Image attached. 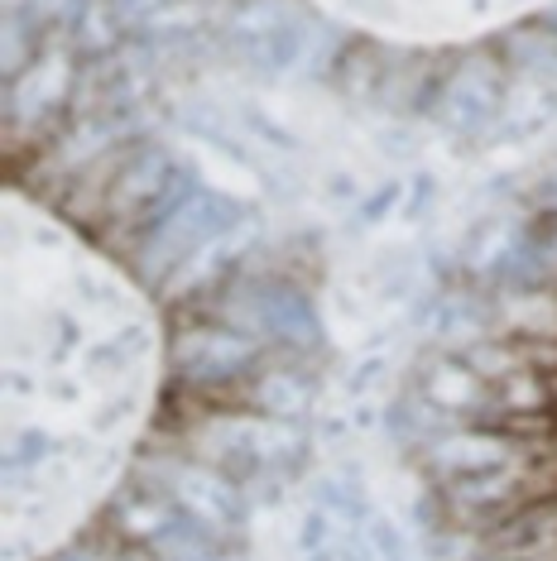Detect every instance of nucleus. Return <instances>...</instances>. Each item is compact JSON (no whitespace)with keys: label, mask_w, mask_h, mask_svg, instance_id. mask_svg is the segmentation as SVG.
I'll use <instances>...</instances> for the list:
<instances>
[{"label":"nucleus","mask_w":557,"mask_h":561,"mask_svg":"<svg viewBox=\"0 0 557 561\" xmlns=\"http://www.w3.org/2000/svg\"><path fill=\"white\" fill-rule=\"evenodd\" d=\"M260 355L264 346L246 331H226V322L197 327L173 341V375L193 393H221L236 379H246L250 369H260Z\"/></svg>","instance_id":"nucleus-2"},{"label":"nucleus","mask_w":557,"mask_h":561,"mask_svg":"<svg viewBox=\"0 0 557 561\" xmlns=\"http://www.w3.org/2000/svg\"><path fill=\"white\" fill-rule=\"evenodd\" d=\"M135 480H145V484H155L159 494H169L187 518H197L202 528H212L217 538L246 547V538H240V533H246V518H250L246 484L221 476L217 466L197 461V456H163V461L139 466Z\"/></svg>","instance_id":"nucleus-1"},{"label":"nucleus","mask_w":557,"mask_h":561,"mask_svg":"<svg viewBox=\"0 0 557 561\" xmlns=\"http://www.w3.org/2000/svg\"><path fill=\"white\" fill-rule=\"evenodd\" d=\"M365 542H371L375 561H409V557H413V547H409V538L399 533V523L385 518V514H371V518H365Z\"/></svg>","instance_id":"nucleus-5"},{"label":"nucleus","mask_w":557,"mask_h":561,"mask_svg":"<svg viewBox=\"0 0 557 561\" xmlns=\"http://www.w3.org/2000/svg\"><path fill=\"white\" fill-rule=\"evenodd\" d=\"M528 451H538V446L514 442V437L490 432V427H457V432H447V437L428 442L418 456H423V470L437 480V490H442V484H452V480H471V476L504 470V466L524 461Z\"/></svg>","instance_id":"nucleus-3"},{"label":"nucleus","mask_w":557,"mask_h":561,"mask_svg":"<svg viewBox=\"0 0 557 561\" xmlns=\"http://www.w3.org/2000/svg\"><path fill=\"white\" fill-rule=\"evenodd\" d=\"M496 101H500L496 72H490L480 58L466 62L457 78L447 82V125H457V130H476V125L496 111Z\"/></svg>","instance_id":"nucleus-4"}]
</instances>
